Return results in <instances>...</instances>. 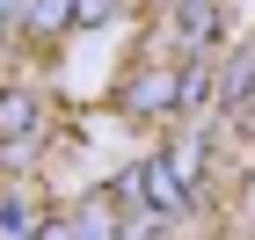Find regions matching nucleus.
I'll return each instance as SVG.
<instances>
[{"instance_id":"f257e3e1","label":"nucleus","mask_w":255,"mask_h":240,"mask_svg":"<svg viewBox=\"0 0 255 240\" xmlns=\"http://www.w3.org/2000/svg\"><path fill=\"white\" fill-rule=\"evenodd\" d=\"M138 189L153 197V211H160V219H175L182 204H190V182H182V167H175L168 153H146V160H138Z\"/></svg>"},{"instance_id":"f03ea898","label":"nucleus","mask_w":255,"mask_h":240,"mask_svg":"<svg viewBox=\"0 0 255 240\" xmlns=\"http://www.w3.org/2000/svg\"><path fill=\"white\" fill-rule=\"evenodd\" d=\"M124 109H131V117L182 109V73H168V66H153V73H131V80H124Z\"/></svg>"},{"instance_id":"7ed1b4c3","label":"nucleus","mask_w":255,"mask_h":240,"mask_svg":"<svg viewBox=\"0 0 255 240\" xmlns=\"http://www.w3.org/2000/svg\"><path fill=\"white\" fill-rule=\"evenodd\" d=\"M73 7L80 0H22V37H59V29H73Z\"/></svg>"},{"instance_id":"20e7f679","label":"nucleus","mask_w":255,"mask_h":240,"mask_svg":"<svg viewBox=\"0 0 255 240\" xmlns=\"http://www.w3.org/2000/svg\"><path fill=\"white\" fill-rule=\"evenodd\" d=\"M37 124V102H29V87H7V109H0V131H7V146H22V131Z\"/></svg>"},{"instance_id":"39448f33","label":"nucleus","mask_w":255,"mask_h":240,"mask_svg":"<svg viewBox=\"0 0 255 240\" xmlns=\"http://www.w3.org/2000/svg\"><path fill=\"white\" fill-rule=\"evenodd\" d=\"M175 22H182V37H190V44H204V37L219 29V7H212V0H182Z\"/></svg>"},{"instance_id":"423d86ee","label":"nucleus","mask_w":255,"mask_h":240,"mask_svg":"<svg viewBox=\"0 0 255 240\" xmlns=\"http://www.w3.org/2000/svg\"><path fill=\"white\" fill-rule=\"evenodd\" d=\"M168 160H175V167H182V182H190V189H197V182H204V146H168Z\"/></svg>"},{"instance_id":"0eeeda50","label":"nucleus","mask_w":255,"mask_h":240,"mask_svg":"<svg viewBox=\"0 0 255 240\" xmlns=\"http://www.w3.org/2000/svg\"><path fill=\"white\" fill-rule=\"evenodd\" d=\"M117 15V0H80L73 7V29H95V22H110Z\"/></svg>"},{"instance_id":"6e6552de","label":"nucleus","mask_w":255,"mask_h":240,"mask_svg":"<svg viewBox=\"0 0 255 240\" xmlns=\"http://www.w3.org/2000/svg\"><path fill=\"white\" fill-rule=\"evenodd\" d=\"M248 95H255V87H248ZM241 131H255V102H241Z\"/></svg>"}]
</instances>
